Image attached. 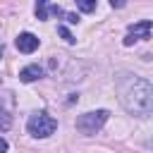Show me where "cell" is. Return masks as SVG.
Returning <instances> with one entry per match:
<instances>
[{"label":"cell","instance_id":"obj_1","mask_svg":"<svg viewBox=\"0 0 153 153\" xmlns=\"http://www.w3.org/2000/svg\"><path fill=\"white\" fill-rule=\"evenodd\" d=\"M117 91H120V100L129 115L146 117L153 112V84L151 81L134 76V74H124L117 81Z\"/></svg>","mask_w":153,"mask_h":153},{"label":"cell","instance_id":"obj_10","mask_svg":"<svg viewBox=\"0 0 153 153\" xmlns=\"http://www.w3.org/2000/svg\"><path fill=\"white\" fill-rule=\"evenodd\" d=\"M65 19H67V24H79V14H72V12H67V14H65Z\"/></svg>","mask_w":153,"mask_h":153},{"label":"cell","instance_id":"obj_4","mask_svg":"<svg viewBox=\"0 0 153 153\" xmlns=\"http://www.w3.org/2000/svg\"><path fill=\"white\" fill-rule=\"evenodd\" d=\"M151 31H153V22H151V19H143V22L131 24L129 31H127V36H124V45H134L136 41L151 38Z\"/></svg>","mask_w":153,"mask_h":153},{"label":"cell","instance_id":"obj_8","mask_svg":"<svg viewBox=\"0 0 153 153\" xmlns=\"http://www.w3.org/2000/svg\"><path fill=\"white\" fill-rule=\"evenodd\" d=\"M76 7L81 12H93L96 10V0H76Z\"/></svg>","mask_w":153,"mask_h":153},{"label":"cell","instance_id":"obj_6","mask_svg":"<svg viewBox=\"0 0 153 153\" xmlns=\"http://www.w3.org/2000/svg\"><path fill=\"white\" fill-rule=\"evenodd\" d=\"M41 76H43V67H41V65H26V67L19 72V81H24V84L36 81V79H41Z\"/></svg>","mask_w":153,"mask_h":153},{"label":"cell","instance_id":"obj_2","mask_svg":"<svg viewBox=\"0 0 153 153\" xmlns=\"http://www.w3.org/2000/svg\"><path fill=\"white\" fill-rule=\"evenodd\" d=\"M55 129H57V120L50 117V115H45V112H33L29 117V122H26V131L31 136H36V139H45Z\"/></svg>","mask_w":153,"mask_h":153},{"label":"cell","instance_id":"obj_3","mask_svg":"<svg viewBox=\"0 0 153 153\" xmlns=\"http://www.w3.org/2000/svg\"><path fill=\"white\" fill-rule=\"evenodd\" d=\"M108 117H110L108 110H91V112H84V115L76 117V129H79L81 134L91 136V134H96V131L103 129V124L108 122Z\"/></svg>","mask_w":153,"mask_h":153},{"label":"cell","instance_id":"obj_9","mask_svg":"<svg viewBox=\"0 0 153 153\" xmlns=\"http://www.w3.org/2000/svg\"><path fill=\"white\" fill-rule=\"evenodd\" d=\"M57 33H60V36H62L67 43H76V38L69 33V29H67V26H62V24H60V26H57Z\"/></svg>","mask_w":153,"mask_h":153},{"label":"cell","instance_id":"obj_11","mask_svg":"<svg viewBox=\"0 0 153 153\" xmlns=\"http://www.w3.org/2000/svg\"><path fill=\"white\" fill-rule=\"evenodd\" d=\"M7 129H10V112L5 110L2 112V131H7Z\"/></svg>","mask_w":153,"mask_h":153},{"label":"cell","instance_id":"obj_7","mask_svg":"<svg viewBox=\"0 0 153 153\" xmlns=\"http://www.w3.org/2000/svg\"><path fill=\"white\" fill-rule=\"evenodd\" d=\"M48 14H50V2H45V0L36 2V17H38L41 22H45V19H48Z\"/></svg>","mask_w":153,"mask_h":153},{"label":"cell","instance_id":"obj_5","mask_svg":"<svg viewBox=\"0 0 153 153\" xmlns=\"http://www.w3.org/2000/svg\"><path fill=\"white\" fill-rule=\"evenodd\" d=\"M38 36H33V33H29V31H22L19 36H17V41H14V45H17V50L19 53H33L36 48H38Z\"/></svg>","mask_w":153,"mask_h":153}]
</instances>
